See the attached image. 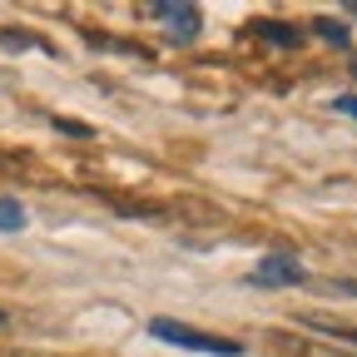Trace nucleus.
Here are the masks:
<instances>
[{
  "label": "nucleus",
  "mask_w": 357,
  "mask_h": 357,
  "mask_svg": "<svg viewBox=\"0 0 357 357\" xmlns=\"http://www.w3.org/2000/svg\"><path fill=\"white\" fill-rule=\"evenodd\" d=\"M149 333H154L159 342L189 347V352H213V357H238V352H243V347H238V342H229V337L199 333V328H189V323H174V318H154V323H149Z\"/></svg>",
  "instance_id": "1"
},
{
  "label": "nucleus",
  "mask_w": 357,
  "mask_h": 357,
  "mask_svg": "<svg viewBox=\"0 0 357 357\" xmlns=\"http://www.w3.org/2000/svg\"><path fill=\"white\" fill-rule=\"evenodd\" d=\"M154 15L169 25L174 40H194V35L204 30V15H199L194 6H184V0H164V6H154Z\"/></svg>",
  "instance_id": "2"
},
{
  "label": "nucleus",
  "mask_w": 357,
  "mask_h": 357,
  "mask_svg": "<svg viewBox=\"0 0 357 357\" xmlns=\"http://www.w3.org/2000/svg\"><path fill=\"white\" fill-rule=\"evenodd\" d=\"M253 283H303V268H298L293 258L273 253V258H263V263L253 268Z\"/></svg>",
  "instance_id": "3"
},
{
  "label": "nucleus",
  "mask_w": 357,
  "mask_h": 357,
  "mask_svg": "<svg viewBox=\"0 0 357 357\" xmlns=\"http://www.w3.org/2000/svg\"><path fill=\"white\" fill-rule=\"evenodd\" d=\"M25 223V208L15 199H0V229H20Z\"/></svg>",
  "instance_id": "4"
},
{
  "label": "nucleus",
  "mask_w": 357,
  "mask_h": 357,
  "mask_svg": "<svg viewBox=\"0 0 357 357\" xmlns=\"http://www.w3.org/2000/svg\"><path fill=\"white\" fill-rule=\"evenodd\" d=\"M307 328H318V333H333V337H342V342H357V328H337V323H328V318H303Z\"/></svg>",
  "instance_id": "5"
},
{
  "label": "nucleus",
  "mask_w": 357,
  "mask_h": 357,
  "mask_svg": "<svg viewBox=\"0 0 357 357\" xmlns=\"http://www.w3.org/2000/svg\"><path fill=\"white\" fill-rule=\"evenodd\" d=\"M318 30H323V35H328V40H337V45H342V40H347V30H342V25H328V20H318Z\"/></svg>",
  "instance_id": "6"
},
{
  "label": "nucleus",
  "mask_w": 357,
  "mask_h": 357,
  "mask_svg": "<svg viewBox=\"0 0 357 357\" xmlns=\"http://www.w3.org/2000/svg\"><path fill=\"white\" fill-rule=\"evenodd\" d=\"M337 109H342V114H352V119H357V95H337Z\"/></svg>",
  "instance_id": "7"
},
{
  "label": "nucleus",
  "mask_w": 357,
  "mask_h": 357,
  "mask_svg": "<svg viewBox=\"0 0 357 357\" xmlns=\"http://www.w3.org/2000/svg\"><path fill=\"white\" fill-rule=\"evenodd\" d=\"M352 70H357V65H352Z\"/></svg>",
  "instance_id": "8"
}]
</instances>
